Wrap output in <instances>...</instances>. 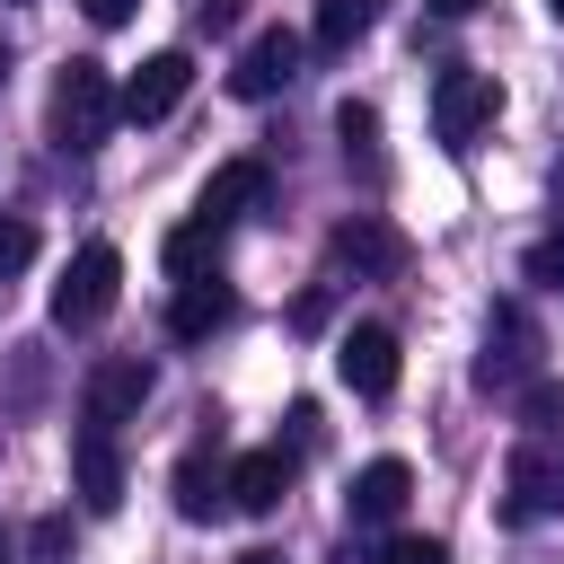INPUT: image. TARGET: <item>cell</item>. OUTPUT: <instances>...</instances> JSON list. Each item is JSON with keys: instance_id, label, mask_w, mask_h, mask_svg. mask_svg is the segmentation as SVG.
Masks as SVG:
<instances>
[{"instance_id": "obj_3", "label": "cell", "mask_w": 564, "mask_h": 564, "mask_svg": "<svg viewBox=\"0 0 564 564\" xmlns=\"http://www.w3.org/2000/svg\"><path fill=\"white\" fill-rule=\"evenodd\" d=\"M538 317L520 308V300H502L494 317H485V352H476V388H494V397H520L529 379H538Z\"/></svg>"}, {"instance_id": "obj_1", "label": "cell", "mask_w": 564, "mask_h": 564, "mask_svg": "<svg viewBox=\"0 0 564 564\" xmlns=\"http://www.w3.org/2000/svg\"><path fill=\"white\" fill-rule=\"evenodd\" d=\"M115 132V79H106V62H62V79H53V141L62 150H97Z\"/></svg>"}, {"instance_id": "obj_10", "label": "cell", "mask_w": 564, "mask_h": 564, "mask_svg": "<svg viewBox=\"0 0 564 564\" xmlns=\"http://www.w3.org/2000/svg\"><path fill=\"white\" fill-rule=\"evenodd\" d=\"M229 317H238V291H229L220 273H194V282L167 291V335H176V344H203V335H220Z\"/></svg>"}, {"instance_id": "obj_17", "label": "cell", "mask_w": 564, "mask_h": 564, "mask_svg": "<svg viewBox=\"0 0 564 564\" xmlns=\"http://www.w3.org/2000/svg\"><path fill=\"white\" fill-rule=\"evenodd\" d=\"M379 9H388V0H317V18H308V44H317V53H352V44L379 26Z\"/></svg>"}, {"instance_id": "obj_21", "label": "cell", "mask_w": 564, "mask_h": 564, "mask_svg": "<svg viewBox=\"0 0 564 564\" xmlns=\"http://www.w3.org/2000/svg\"><path fill=\"white\" fill-rule=\"evenodd\" d=\"M555 414H564V388H555V379H529V388H520V423H529V432H555Z\"/></svg>"}, {"instance_id": "obj_27", "label": "cell", "mask_w": 564, "mask_h": 564, "mask_svg": "<svg viewBox=\"0 0 564 564\" xmlns=\"http://www.w3.org/2000/svg\"><path fill=\"white\" fill-rule=\"evenodd\" d=\"M194 18H203V26H229V18H238V0H194Z\"/></svg>"}, {"instance_id": "obj_25", "label": "cell", "mask_w": 564, "mask_h": 564, "mask_svg": "<svg viewBox=\"0 0 564 564\" xmlns=\"http://www.w3.org/2000/svg\"><path fill=\"white\" fill-rule=\"evenodd\" d=\"M291 449H317V405H291Z\"/></svg>"}, {"instance_id": "obj_24", "label": "cell", "mask_w": 564, "mask_h": 564, "mask_svg": "<svg viewBox=\"0 0 564 564\" xmlns=\"http://www.w3.org/2000/svg\"><path fill=\"white\" fill-rule=\"evenodd\" d=\"M26 546H35V564H62V555H70V520H35Z\"/></svg>"}, {"instance_id": "obj_16", "label": "cell", "mask_w": 564, "mask_h": 564, "mask_svg": "<svg viewBox=\"0 0 564 564\" xmlns=\"http://www.w3.org/2000/svg\"><path fill=\"white\" fill-rule=\"evenodd\" d=\"M555 502H564V458H546L538 441L511 449V520H538V511H555Z\"/></svg>"}, {"instance_id": "obj_30", "label": "cell", "mask_w": 564, "mask_h": 564, "mask_svg": "<svg viewBox=\"0 0 564 564\" xmlns=\"http://www.w3.org/2000/svg\"><path fill=\"white\" fill-rule=\"evenodd\" d=\"M9 555H18V546H9V529H0V564H9Z\"/></svg>"}, {"instance_id": "obj_13", "label": "cell", "mask_w": 564, "mask_h": 564, "mask_svg": "<svg viewBox=\"0 0 564 564\" xmlns=\"http://www.w3.org/2000/svg\"><path fill=\"white\" fill-rule=\"evenodd\" d=\"M291 476H300V449H247V458H229V502L238 511H273L282 494H291Z\"/></svg>"}, {"instance_id": "obj_8", "label": "cell", "mask_w": 564, "mask_h": 564, "mask_svg": "<svg viewBox=\"0 0 564 564\" xmlns=\"http://www.w3.org/2000/svg\"><path fill=\"white\" fill-rule=\"evenodd\" d=\"M194 88V62L185 53H150L132 79H123V97H115V115L123 123H159V115H176V97Z\"/></svg>"}, {"instance_id": "obj_31", "label": "cell", "mask_w": 564, "mask_h": 564, "mask_svg": "<svg viewBox=\"0 0 564 564\" xmlns=\"http://www.w3.org/2000/svg\"><path fill=\"white\" fill-rule=\"evenodd\" d=\"M546 18H564V0H546Z\"/></svg>"}, {"instance_id": "obj_6", "label": "cell", "mask_w": 564, "mask_h": 564, "mask_svg": "<svg viewBox=\"0 0 564 564\" xmlns=\"http://www.w3.org/2000/svg\"><path fill=\"white\" fill-rule=\"evenodd\" d=\"M70 485H79V502H88L97 520L123 502V449H115L106 423H79V432H70Z\"/></svg>"}, {"instance_id": "obj_5", "label": "cell", "mask_w": 564, "mask_h": 564, "mask_svg": "<svg viewBox=\"0 0 564 564\" xmlns=\"http://www.w3.org/2000/svg\"><path fill=\"white\" fill-rule=\"evenodd\" d=\"M326 256H335L352 282H397V273H405V229H388L379 212H352V220H335Z\"/></svg>"}, {"instance_id": "obj_26", "label": "cell", "mask_w": 564, "mask_h": 564, "mask_svg": "<svg viewBox=\"0 0 564 564\" xmlns=\"http://www.w3.org/2000/svg\"><path fill=\"white\" fill-rule=\"evenodd\" d=\"M79 9H88V18H97V26H123V18H132V9H141V0H79Z\"/></svg>"}, {"instance_id": "obj_12", "label": "cell", "mask_w": 564, "mask_h": 564, "mask_svg": "<svg viewBox=\"0 0 564 564\" xmlns=\"http://www.w3.org/2000/svg\"><path fill=\"white\" fill-rule=\"evenodd\" d=\"M256 203H264V159H229V167H212V176H203V194H194V220L229 229V220H247Z\"/></svg>"}, {"instance_id": "obj_19", "label": "cell", "mask_w": 564, "mask_h": 564, "mask_svg": "<svg viewBox=\"0 0 564 564\" xmlns=\"http://www.w3.org/2000/svg\"><path fill=\"white\" fill-rule=\"evenodd\" d=\"M335 141H344V159L370 167V159H379V115H370L361 97H344V106H335Z\"/></svg>"}, {"instance_id": "obj_11", "label": "cell", "mask_w": 564, "mask_h": 564, "mask_svg": "<svg viewBox=\"0 0 564 564\" xmlns=\"http://www.w3.org/2000/svg\"><path fill=\"white\" fill-rule=\"evenodd\" d=\"M335 370H344L352 397H397V335L388 326H352L335 344Z\"/></svg>"}, {"instance_id": "obj_22", "label": "cell", "mask_w": 564, "mask_h": 564, "mask_svg": "<svg viewBox=\"0 0 564 564\" xmlns=\"http://www.w3.org/2000/svg\"><path fill=\"white\" fill-rule=\"evenodd\" d=\"M18 264H35V220L0 212V273H18Z\"/></svg>"}, {"instance_id": "obj_2", "label": "cell", "mask_w": 564, "mask_h": 564, "mask_svg": "<svg viewBox=\"0 0 564 564\" xmlns=\"http://www.w3.org/2000/svg\"><path fill=\"white\" fill-rule=\"evenodd\" d=\"M115 291H123V256H115L106 238H88V247L62 264V282H53V326H62V335H88V326L115 308Z\"/></svg>"}, {"instance_id": "obj_29", "label": "cell", "mask_w": 564, "mask_h": 564, "mask_svg": "<svg viewBox=\"0 0 564 564\" xmlns=\"http://www.w3.org/2000/svg\"><path fill=\"white\" fill-rule=\"evenodd\" d=\"M238 564H282V555H273V546H247V555H238Z\"/></svg>"}, {"instance_id": "obj_7", "label": "cell", "mask_w": 564, "mask_h": 564, "mask_svg": "<svg viewBox=\"0 0 564 564\" xmlns=\"http://www.w3.org/2000/svg\"><path fill=\"white\" fill-rule=\"evenodd\" d=\"M291 79H300V35H291V26L247 35L238 62H229V88H238V97H273V88H291Z\"/></svg>"}, {"instance_id": "obj_4", "label": "cell", "mask_w": 564, "mask_h": 564, "mask_svg": "<svg viewBox=\"0 0 564 564\" xmlns=\"http://www.w3.org/2000/svg\"><path fill=\"white\" fill-rule=\"evenodd\" d=\"M494 115H502V79H494V70H441V79H432V132H441L449 150H467Z\"/></svg>"}, {"instance_id": "obj_9", "label": "cell", "mask_w": 564, "mask_h": 564, "mask_svg": "<svg viewBox=\"0 0 564 564\" xmlns=\"http://www.w3.org/2000/svg\"><path fill=\"white\" fill-rule=\"evenodd\" d=\"M79 405H88V423H106V432H115V423H132V414L150 405V361H141V352H115V361H97Z\"/></svg>"}, {"instance_id": "obj_18", "label": "cell", "mask_w": 564, "mask_h": 564, "mask_svg": "<svg viewBox=\"0 0 564 564\" xmlns=\"http://www.w3.org/2000/svg\"><path fill=\"white\" fill-rule=\"evenodd\" d=\"M159 264H167V282H194V273H212V264H220V229H212V220H185V229H167Z\"/></svg>"}, {"instance_id": "obj_28", "label": "cell", "mask_w": 564, "mask_h": 564, "mask_svg": "<svg viewBox=\"0 0 564 564\" xmlns=\"http://www.w3.org/2000/svg\"><path fill=\"white\" fill-rule=\"evenodd\" d=\"M423 9H432V18H476L485 0H423Z\"/></svg>"}, {"instance_id": "obj_14", "label": "cell", "mask_w": 564, "mask_h": 564, "mask_svg": "<svg viewBox=\"0 0 564 564\" xmlns=\"http://www.w3.org/2000/svg\"><path fill=\"white\" fill-rule=\"evenodd\" d=\"M405 494H414V467H405V458H370V467L352 476L344 511H352V529H388V520L405 511Z\"/></svg>"}, {"instance_id": "obj_23", "label": "cell", "mask_w": 564, "mask_h": 564, "mask_svg": "<svg viewBox=\"0 0 564 564\" xmlns=\"http://www.w3.org/2000/svg\"><path fill=\"white\" fill-rule=\"evenodd\" d=\"M379 564H449V546H441V538H414V529H405V538H388V555H379Z\"/></svg>"}, {"instance_id": "obj_20", "label": "cell", "mask_w": 564, "mask_h": 564, "mask_svg": "<svg viewBox=\"0 0 564 564\" xmlns=\"http://www.w3.org/2000/svg\"><path fill=\"white\" fill-rule=\"evenodd\" d=\"M520 273H529L538 291H564V220H555V229L529 247V264H520Z\"/></svg>"}, {"instance_id": "obj_15", "label": "cell", "mask_w": 564, "mask_h": 564, "mask_svg": "<svg viewBox=\"0 0 564 564\" xmlns=\"http://www.w3.org/2000/svg\"><path fill=\"white\" fill-rule=\"evenodd\" d=\"M220 502H229V467H220V423H212V441H194L176 458V511L185 520H212Z\"/></svg>"}]
</instances>
